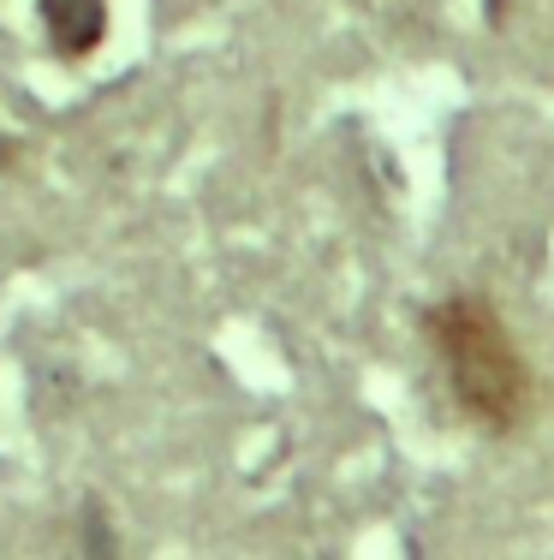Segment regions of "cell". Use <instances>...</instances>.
Instances as JSON below:
<instances>
[{
  "label": "cell",
  "mask_w": 554,
  "mask_h": 560,
  "mask_svg": "<svg viewBox=\"0 0 554 560\" xmlns=\"http://www.w3.org/2000/svg\"><path fill=\"white\" fill-rule=\"evenodd\" d=\"M424 335L441 352L447 388H453L459 411L490 435H512L531 411V364H524L519 340L495 316V304L453 292L424 316Z\"/></svg>",
  "instance_id": "cell-1"
},
{
  "label": "cell",
  "mask_w": 554,
  "mask_h": 560,
  "mask_svg": "<svg viewBox=\"0 0 554 560\" xmlns=\"http://www.w3.org/2000/svg\"><path fill=\"white\" fill-rule=\"evenodd\" d=\"M43 31L60 60H84L108 36V7L102 0H43Z\"/></svg>",
  "instance_id": "cell-2"
},
{
  "label": "cell",
  "mask_w": 554,
  "mask_h": 560,
  "mask_svg": "<svg viewBox=\"0 0 554 560\" xmlns=\"http://www.w3.org/2000/svg\"><path fill=\"white\" fill-rule=\"evenodd\" d=\"M7 162H12V143H7V138H0V167H7Z\"/></svg>",
  "instance_id": "cell-3"
}]
</instances>
